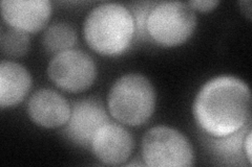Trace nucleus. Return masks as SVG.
Listing matches in <instances>:
<instances>
[{
    "label": "nucleus",
    "mask_w": 252,
    "mask_h": 167,
    "mask_svg": "<svg viewBox=\"0 0 252 167\" xmlns=\"http://www.w3.org/2000/svg\"><path fill=\"white\" fill-rule=\"evenodd\" d=\"M251 92L242 79L223 75L205 84L193 103L195 121L211 137H224L251 123Z\"/></svg>",
    "instance_id": "obj_1"
},
{
    "label": "nucleus",
    "mask_w": 252,
    "mask_h": 167,
    "mask_svg": "<svg viewBox=\"0 0 252 167\" xmlns=\"http://www.w3.org/2000/svg\"><path fill=\"white\" fill-rule=\"evenodd\" d=\"M136 35L135 19L128 7L117 2L101 3L88 14L83 36L91 48L102 55H119L128 49Z\"/></svg>",
    "instance_id": "obj_2"
},
{
    "label": "nucleus",
    "mask_w": 252,
    "mask_h": 167,
    "mask_svg": "<svg viewBox=\"0 0 252 167\" xmlns=\"http://www.w3.org/2000/svg\"><path fill=\"white\" fill-rule=\"evenodd\" d=\"M156 102L154 85L140 73H127L118 78L107 95L110 115L129 126L146 123L155 112Z\"/></svg>",
    "instance_id": "obj_3"
},
{
    "label": "nucleus",
    "mask_w": 252,
    "mask_h": 167,
    "mask_svg": "<svg viewBox=\"0 0 252 167\" xmlns=\"http://www.w3.org/2000/svg\"><path fill=\"white\" fill-rule=\"evenodd\" d=\"M196 26L194 10L187 2L155 3L146 20V31L158 44L166 47L183 44Z\"/></svg>",
    "instance_id": "obj_4"
},
{
    "label": "nucleus",
    "mask_w": 252,
    "mask_h": 167,
    "mask_svg": "<svg viewBox=\"0 0 252 167\" xmlns=\"http://www.w3.org/2000/svg\"><path fill=\"white\" fill-rule=\"evenodd\" d=\"M142 157L152 167H189L194 162L193 148L176 129L160 125L148 130L142 139Z\"/></svg>",
    "instance_id": "obj_5"
},
{
    "label": "nucleus",
    "mask_w": 252,
    "mask_h": 167,
    "mask_svg": "<svg viewBox=\"0 0 252 167\" xmlns=\"http://www.w3.org/2000/svg\"><path fill=\"white\" fill-rule=\"evenodd\" d=\"M47 74L60 89L78 93L93 86L97 77V66L89 53L68 49L57 53L52 59Z\"/></svg>",
    "instance_id": "obj_6"
},
{
    "label": "nucleus",
    "mask_w": 252,
    "mask_h": 167,
    "mask_svg": "<svg viewBox=\"0 0 252 167\" xmlns=\"http://www.w3.org/2000/svg\"><path fill=\"white\" fill-rule=\"evenodd\" d=\"M108 121V115L99 100H79L73 105L64 134L76 144L89 146L96 132Z\"/></svg>",
    "instance_id": "obj_7"
},
{
    "label": "nucleus",
    "mask_w": 252,
    "mask_h": 167,
    "mask_svg": "<svg viewBox=\"0 0 252 167\" xmlns=\"http://www.w3.org/2000/svg\"><path fill=\"white\" fill-rule=\"evenodd\" d=\"M2 19L10 27L23 33H37L45 27L52 15L47 0H2Z\"/></svg>",
    "instance_id": "obj_8"
},
{
    "label": "nucleus",
    "mask_w": 252,
    "mask_h": 167,
    "mask_svg": "<svg viewBox=\"0 0 252 167\" xmlns=\"http://www.w3.org/2000/svg\"><path fill=\"white\" fill-rule=\"evenodd\" d=\"M91 145L94 154L102 163L120 165L129 159L133 149V139L122 125L108 121L94 134Z\"/></svg>",
    "instance_id": "obj_9"
},
{
    "label": "nucleus",
    "mask_w": 252,
    "mask_h": 167,
    "mask_svg": "<svg viewBox=\"0 0 252 167\" xmlns=\"http://www.w3.org/2000/svg\"><path fill=\"white\" fill-rule=\"evenodd\" d=\"M31 120L46 129L64 125L70 117L72 108L62 95L52 89L37 90L28 103Z\"/></svg>",
    "instance_id": "obj_10"
},
{
    "label": "nucleus",
    "mask_w": 252,
    "mask_h": 167,
    "mask_svg": "<svg viewBox=\"0 0 252 167\" xmlns=\"http://www.w3.org/2000/svg\"><path fill=\"white\" fill-rule=\"evenodd\" d=\"M32 77L26 67L16 62L2 61L0 64V106L14 107L28 95Z\"/></svg>",
    "instance_id": "obj_11"
},
{
    "label": "nucleus",
    "mask_w": 252,
    "mask_h": 167,
    "mask_svg": "<svg viewBox=\"0 0 252 167\" xmlns=\"http://www.w3.org/2000/svg\"><path fill=\"white\" fill-rule=\"evenodd\" d=\"M77 34L74 27L66 22H56L50 25L42 36L44 48L53 53H59L68 49L76 44Z\"/></svg>",
    "instance_id": "obj_12"
},
{
    "label": "nucleus",
    "mask_w": 252,
    "mask_h": 167,
    "mask_svg": "<svg viewBox=\"0 0 252 167\" xmlns=\"http://www.w3.org/2000/svg\"><path fill=\"white\" fill-rule=\"evenodd\" d=\"M1 52L10 58H19L25 55L30 47V37L27 33L13 27L2 28L0 35Z\"/></svg>",
    "instance_id": "obj_13"
},
{
    "label": "nucleus",
    "mask_w": 252,
    "mask_h": 167,
    "mask_svg": "<svg viewBox=\"0 0 252 167\" xmlns=\"http://www.w3.org/2000/svg\"><path fill=\"white\" fill-rule=\"evenodd\" d=\"M251 123L244 126L240 131L224 137H214L212 140V146H214L216 153L225 159H234L238 157L241 149H244V140L250 129Z\"/></svg>",
    "instance_id": "obj_14"
},
{
    "label": "nucleus",
    "mask_w": 252,
    "mask_h": 167,
    "mask_svg": "<svg viewBox=\"0 0 252 167\" xmlns=\"http://www.w3.org/2000/svg\"><path fill=\"white\" fill-rule=\"evenodd\" d=\"M154 5V2H140L133 4L131 7L130 12L133 16V19H135L136 35L138 37L146 38L148 36L146 31V20Z\"/></svg>",
    "instance_id": "obj_15"
},
{
    "label": "nucleus",
    "mask_w": 252,
    "mask_h": 167,
    "mask_svg": "<svg viewBox=\"0 0 252 167\" xmlns=\"http://www.w3.org/2000/svg\"><path fill=\"white\" fill-rule=\"evenodd\" d=\"M193 10H198L200 12H209L214 10L220 1L218 0H198V1H189L187 2Z\"/></svg>",
    "instance_id": "obj_16"
},
{
    "label": "nucleus",
    "mask_w": 252,
    "mask_h": 167,
    "mask_svg": "<svg viewBox=\"0 0 252 167\" xmlns=\"http://www.w3.org/2000/svg\"><path fill=\"white\" fill-rule=\"evenodd\" d=\"M251 137H252V133L251 130L248 131L245 140H244V152L246 154L247 160L249 162V164L252 163V159H251Z\"/></svg>",
    "instance_id": "obj_17"
},
{
    "label": "nucleus",
    "mask_w": 252,
    "mask_h": 167,
    "mask_svg": "<svg viewBox=\"0 0 252 167\" xmlns=\"http://www.w3.org/2000/svg\"><path fill=\"white\" fill-rule=\"evenodd\" d=\"M243 14L246 16L248 19H251V1L249 0H244L240 2Z\"/></svg>",
    "instance_id": "obj_18"
}]
</instances>
